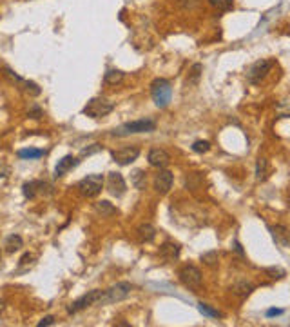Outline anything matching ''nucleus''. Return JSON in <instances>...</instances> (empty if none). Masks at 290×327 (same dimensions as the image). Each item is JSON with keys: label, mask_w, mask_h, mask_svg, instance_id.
I'll list each match as a JSON object with an SVG mask.
<instances>
[{"label": "nucleus", "mask_w": 290, "mask_h": 327, "mask_svg": "<svg viewBox=\"0 0 290 327\" xmlns=\"http://www.w3.org/2000/svg\"><path fill=\"white\" fill-rule=\"evenodd\" d=\"M113 109H115V104L111 100H107L104 96H96V98H91L85 104L82 113L85 116H89V118H104L109 113H113Z\"/></svg>", "instance_id": "obj_1"}, {"label": "nucleus", "mask_w": 290, "mask_h": 327, "mask_svg": "<svg viewBox=\"0 0 290 327\" xmlns=\"http://www.w3.org/2000/svg\"><path fill=\"white\" fill-rule=\"evenodd\" d=\"M151 96H153L154 104L158 107H167L171 98H173V87L171 82L165 79H156L151 84Z\"/></svg>", "instance_id": "obj_2"}, {"label": "nucleus", "mask_w": 290, "mask_h": 327, "mask_svg": "<svg viewBox=\"0 0 290 327\" xmlns=\"http://www.w3.org/2000/svg\"><path fill=\"white\" fill-rule=\"evenodd\" d=\"M156 129V122L154 120H132V122H125L123 126L116 127L113 135L115 137H127V135H136V133H153Z\"/></svg>", "instance_id": "obj_3"}, {"label": "nucleus", "mask_w": 290, "mask_h": 327, "mask_svg": "<svg viewBox=\"0 0 290 327\" xmlns=\"http://www.w3.org/2000/svg\"><path fill=\"white\" fill-rule=\"evenodd\" d=\"M131 291H132V285L129 282H118V284L111 285L109 289H104L100 306H109V304H116V302L125 300L127 296L131 295Z\"/></svg>", "instance_id": "obj_4"}, {"label": "nucleus", "mask_w": 290, "mask_h": 327, "mask_svg": "<svg viewBox=\"0 0 290 327\" xmlns=\"http://www.w3.org/2000/svg\"><path fill=\"white\" fill-rule=\"evenodd\" d=\"M80 195L87 196V198H95L104 189V176L102 174H87L85 178H82L76 184Z\"/></svg>", "instance_id": "obj_5"}, {"label": "nucleus", "mask_w": 290, "mask_h": 327, "mask_svg": "<svg viewBox=\"0 0 290 327\" xmlns=\"http://www.w3.org/2000/svg\"><path fill=\"white\" fill-rule=\"evenodd\" d=\"M179 280L181 284L190 291H200L201 284H203V276H201V271L196 267V265H183L179 269Z\"/></svg>", "instance_id": "obj_6"}, {"label": "nucleus", "mask_w": 290, "mask_h": 327, "mask_svg": "<svg viewBox=\"0 0 290 327\" xmlns=\"http://www.w3.org/2000/svg\"><path fill=\"white\" fill-rule=\"evenodd\" d=\"M272 68H274V60H270V58H261V60L254 62L252 66L247 69V80L250 84H259V82L270 73V69Z\"/></svg>", "instance_id": "obj_7"}, {"label": "nucleus", "mask_w": 290, "mask_h": 327, "mask_svg": "<svg viewBox=\"0 0 290 327\" xmlns=\"http://www.w3.org/2000/svg\"><path fill=\"white\" fill-rule=\"evenodd\" d=\"M102 295H104V289L89 291L87 295L80 296L78 300H74L73 304L67 307V313L69 315H74V313L82 311V309H87V307H91V306H100Z\"/></svg>", "instance_id": "obj_8"}, {"label": "nucleus", "mask_w": 290, "mask_h": 327, "mask_svg": "<svg viewBox=\"0 0 290 327\" xmlns=\"http://www.w3.org/2000/svg\"><path fill=\"white\" fill-rule=\"evenodd\" d=\"M107 191L113 196H116V198L125 195L127 184H125V178L121 176V173H116V171L109 173V176H107Z\"/></svg>", "instance_id": "obj_9"}, {"label": "nucleus", "mask_w": 290, "mask_h": 327, "mask_svg": "<svg viewBox=\"0 0 290 327\" xmlns=\"http://www.w3.org/2000/svg\"><path fill=\"white\" fill-rule=\"evenodd\" d=\"M5 75H7V77L13 80V82H16V85H18L20 89H24L26 93H29V95L38 96L40 93H42V89L38 87V84H35V82H31V80H26V79H22V77H18V75H16L13 69L5 68Z\"/></svg>", "instance_id": "obj_10"}, {"label": "nucleus", "mask_w": 290, "mask_h": 327, "mask_svg": "<svg viewBox=\"0 0 290 327\" xmlns=\"http://www.w3.org/2000/svg\"><path fill=\"white\" fill-rule=\"evenodd\" d=\"M140 157V149L138 148H121L115 149L113 151V160H115L118 165H129L131 162Z\"/></svg>", "instance_id": "obj_11"}, {"label": "nucleus", "mask_w": 290, "mask_h": 327, "mask_svg": "<svg viewBox=\"0 0 290 327\" xmlns=\"http://www.w3.org/2000/svg\"><path fill=\"white\" fill-rule=\"evenodd\" d=\"M147 160H149V164H151L153 167L164 169V167H167V165H169L171 157H169V153H167L165 149H162V148H153L151 151H149Z\"/></svg>", "instance_id": "obj_12"}, {"label": "nucleus", "mask_w": 290, "mask_h": 327, "mask_svg": "<svg viewBox=\"0 0 290 327\" xmlns=\"http://www.w3.org/2000/svg\"><path fill=\"white\" fill-rule=\"evenodd\" d=\"M173 182H174L173 173L162 169V171L156 174V178H154V189L158 191L160 195H165V193H169V189L173 187Z\"/></svg>", "instance_id": "obj_13"}, {"label": "nucleus", "mask_w": 290, "mask_h": 327, "mask_svg": "<svg viewBox=\"0 0 290 327\" xmlns=\"http://www.w3.org/2000/svg\"><path fill=\"white\" fill-rule=\"evenodd\" d=\"M78 164H80V160L76 159V157H73V155H65L62 160H58L57 167H55V178L63 176V174L69 173L73 167H76Z\"/></svg>", "instance_id": "obj_14"}, {"label": "nucleus", "mask_w": 290, "mask_h": 327, "mask_svg": "<svg viewBox=\"0 0 290 327\" xmlns=\"http://www.w3.org/2000/svg\"><path fill=\"white\" fill-rule=\"evenodd\" d=\"M272 237H274L276 244L281 247H290V229L287 226H274L272 229Z\"/></svg>", "instance_id": "obj_15"}, {"label": "nucleus", "mask_w": 290, "mask_h": 327, "mask_svg": "<svg viewBox=\"0 0 290 327\" xmlns=\"http://www.w3.org/2000/svg\"><path fill=\"white\" fill-rule=\"evenodd\" d=\"M44 187H48L46 182H42V180H31V182H26V184L22 185V193H24L26 198L33 200V198H35V196H37L38 193L44 189Z\"/></svg>", "instance_id": "obj_16"}, {"label": "nucleus", "mask_w": 290, "mask_h": 327, "mask_svg": "<svg viewBox=\"0 0 290 327\" xmlns=\"http://www.w3.org/2000/svg\"><path fill=\"white\" fill-rule=\"evenodd\" d=\"M179 245L174 242H165L162 247H160V254H162V258L167 260V262H174V260H178L179 256Z\"/></svg>", "instance_id": "obj_17"}, {"label": "nucleus", "mask_w": 290, "mask_h": 327, "mask_svg": "<svg viewBox=\"0 0 290 327\" xmlns=\"http://www.w3.org/2000/svg\"><path fill=\"white\" fill-rule=\"evenodd\" d=\"M136 237L140 242H153L154 237H156V229L151 224H142L136 229Z\"/></svg>", "instance_id": "obj_18"}, {"label": "nucleus", "mask_w": 290, "mask_h": 327, "mask_svg": "<svg viewBox=\"0 0 290 327\" xmlns=\"http://www.w3.org/2000/svg\"><path fill=\"white\" fill-rule=\"evenodd\" d=\"M131 184L136 187L138 191H143L145 185H147V173L142 171V169H134L131 173Z\"/></svg>", "instance_id": "obj_19"}, {"label": "nucleus", "mask_w": 290, "mask_h": 327, "mask_svg": "<svg viewBox=\"0 0 290 327\" xmlns=\"http://www.w3.org/2000/svg\"><path fill=\"white\" fill-rule=\"evenodd\" d=\"M4 247L7 253H15V251H20L24 247V240H22L20 235H11V237L5 238Z\"/></svg>", "instance_id": "obj_20"}, {"label": "nucleus", "mask_w": 290, "mask_h": 327, "mask_svg": "<svg viewBox=\"0 0 290 327\" xmlns=\"http://www.w3.org/2000/svg\"><path fill=\"white\" fill-rule=\"evenodd\" d=\"M46 151L44 149H35V148H26V149H20L16 157L22 160H37V159H42Z\"/></svg>", "instance_id": "obj_21"}, {"label": "nucleus", "mask_w": 290, "mask_h": 327, "mask_svg": "<svg viewBox=\"0 0 290 327\" xmlns=\"http://www.w3.org/2000/svg\"><path fill=\"white\" fill-rule=\"evenodd\" d=\"M95 209H96V213H98V215H102V218H107V217H113V215H116V207L113 206L111 202H107V200L96 202Z\"/></svg>", "instance_id": "obj_22"}, {"label": "nucleus", "mask_w": 290, "mask_h": 327, "mask_svg": "<svg viewBox=\"0 0 290 327\" xmlns=\"http://www.w3.org/2000/svg\"><path fill=\"white\" fill-rule=\"evenodd\" d=\"M232 293L234 295H239V296H248L250 293L254 291V284H250V282H245V280H241V282H237V284L232 285Z\"/></svg>", "instance_id": "obj_23"}, {"label": "nucleus", "mask_w": 290, "mask_h": 327, "mask_svg": "<svg viewBox=\"0 0 290 327\" xmlns=\"http://www.w3.org/2000/svg\"><path fill=\"white\" fill-rule=\"evenodd\" d=\"M104 82L109 85H118L123 82V73L118 71V69H109L106 75H104Z\"/></svg>", "instance_id": "obj_24"}, {"label": "nucleus", "mask_w": 290, "mask_h": 327, "mask_svg": "<svg viewBox=\"0 0 290 327\" xmlns=\"http://www.w3.org/2000/svg\"><path fill=\"white\" fill-rule=\"evenodd\" d=\"M267 173H269V164H267V159H258V164H256V178L261 182V180L267 178Z\"/></svg>", "instance_id": "obj_25"}, {"label": "nucleus", "mask_w": 290, "mask_h": 327, "mask_svg": "<svg viewBox=\"0 0 290 327\" xmlns=\"http://www.w3.org/2000/svg\"><path fill=\"white\" fill-rule=\"evenodd\" d=\"M209 4L212 5V7H216L218 11H231L232 7H234V0H209Z\"/></svg>", "instance_id": "obj_26"}, {"label": "nucleus", "mask_w": 290, "mask_h": 327, "mask_svg": "<svg viewBox=\"0 0 290 327\" xmlns=\"http://www.w3.org/2000/svg\"><path fill=\"white\" fill-rule=\"evenodd\" d=\"M198 311H200L201 315L209 317V318H220L222 317V313L216 311V309H212V307L207 306V304H198Z\"/></svg>", "instance_id": "obj_27"}, {"label": "nucleus", "mask_w": 290, "mask_h": 327, "mask_svg": "<svg viewBox=\"0 0 290 327\" xmlns=\"http://www.w3.org/2000/svg\"><path fill=\"white\" fill-rule=\"evenodd\" d=\"M201 71H203V66L201 64H194L190 68V75H189V84H198L201 77Z\"/></svg>", "instance_id": "obj_28"}, {"label": "nucleus", "mask_w": 290, "mask_h": 327, "mask_svg": "<svg viewBox=\"0 0 290 327\" xmlns=\"http://www.w3.org/2000/svg\"><path fill=\"white\" fill-rule=\"evenodd\" d=\"M211 149V142H207V140H196L194 144H192V151L194 153H207Z\"/></svg>", "instance_id": "obj_29"}, {"label": "nucleus", "mask_w": 290, "mask_h": 327, "mask_svg": "<svg viewBox=\"0 0 290 327\" xmlns=\"http://www.w3.org/2000/svg\"><path fill=\"white\" fill-rule=\"evenodd\" d=\"M100 151H102L100 144H91V146H87V148H84L80 151V157H91V155L100 153Z\"/></svg>", "instance_id": "obj_30"}, {"label": "nucleus", "mask_w": 290, "mask_h": 327, "mask_svg": "<svg viewBox=\"0 0 290 327\" xmlns=\"http://www.w3.org/2000/svg\"><path fill=\"white\" fill-rule=\"evenodd\" d=\"M201 262H205L207 265H216L218 262V251H209V253L201 254Z\"/></svg>", "instance_id": "obj_31"}, {"label": "nucleus", "mask_w": 290, "mask_h": 327, "mask_svg": "<svg viewBox=\"0 0 290 327\" xmlns=\"http://www.w3.org/2000/svg\"><path fill=\"white\" fill-rule=\"evenodd\" d=\"M179 5H183V7H189V9H192V7H196V5L200 4V0H178Z\"/></svg>", "instance_id": "obj_32"}, {"label": "nucleus", "mask_w": 290, "mask_h": 327, "mask_svg": "<svg viewBox=\"0 0 290 327\" xmlns=\"http://www.w3.org/2000/svg\"><path fill=\"white\" fill-rule=\"evenodd\" d=\"M267 318H274V317H281L283 315V309H276V307H272V309H267Z\"/></svg>", "instance_id": "obj_33"}, {"label": "nucleus", "mask_w": 290, "mask_h": 327, "mask_svg": "<svg viewBox=\"0 0 290 327\" xmlns=\"http://www.w3.org/2000/svg\"><path fill=\"white\" fill-rule=\"evenodd\" d=\"M7 176H9V165L0 162V178H7Z\"/></svg>", "instance_id": "obj_34"}, {"label": "nucleus", "mask_w": 290, "mask_h": 327, "mask_svg": "<svg viewBox=\"0 0 290 327\" xmlns=\"http://www.w3.org/2000/svg\"><path fill=\"white\" fill-rule=\"evenodd\" d=\"M53 324H55V317H44L38 322V327H48V326H53Z\"/></svg>", "instance_id": "obj_35"}, {"label": "nucleus", "mask_w": 290, "mask_h": 327, "mask_svg": "<svg viewBox=\"0 0 290 327\" xmlns=\"http://www.w3.org/2000/svg\"><path fill=\"white\" fill-rule=\"evenodd\" d=\"M44 113H42V109H40V107H31V111H29V116H33V118H40V116H42Z\"/></svg>", "instance_id": "obj_36"}]
</instances>
